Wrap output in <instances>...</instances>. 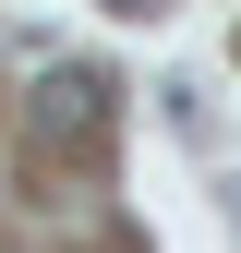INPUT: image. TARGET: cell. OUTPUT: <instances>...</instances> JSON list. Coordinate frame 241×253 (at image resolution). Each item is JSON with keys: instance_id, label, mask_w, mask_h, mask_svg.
Masks as SVG:
<instances>
[{"instance_id": "cell-2", "label": "cell", "mask_w": 241, "mask_h": 253, "mask_svg": "<svg viewBox=\"0 0 241 253\" xmlns=\"http://www.w3.org/2000/svg\"><path fill=\"white\" fill-rule=\"evenodd\" d=\"M109 12H120V24H157V12H169V0H109Z\"/></svg>"}, {"instance_id": "cell-1", "label": "cell", "mask_w": 241, "mask_h": 253, "mask_svg": "<svg viewBox=\"0 0 241 253\" xmlns=\"http://www.w3.org/2000/svg\"><path fill=\"white\" fill-rule=\"evenodd\" d=\"M37 133L48 145H97L109 133V73H97V60H60V73L37 84Z\"/></svg>"}]
</instances>
